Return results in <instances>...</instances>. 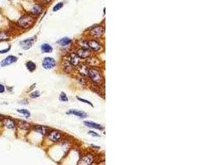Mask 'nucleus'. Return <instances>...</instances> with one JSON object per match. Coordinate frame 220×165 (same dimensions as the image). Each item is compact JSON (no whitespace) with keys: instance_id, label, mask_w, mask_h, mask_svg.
<instances>
[{"instance_id":"nucleus-1","label":"nucleus","mask_w":220,"mask_h":165,"mask_svg":"<svg viewBox=\"0 0 220 165\" xmlns=\"http://www.w3.org/2000/svg\"><path fill=\"white\" fill-rule=\"evenodd\" d=\"M36 18L33 15H32L31 13H25L23 15H21L18 20L16 22V25L19 29L21 30H28L30 28H32L34 26V24L36 23Z\"/></svg>"},{"instance_id":"nucleus-2","label":"nucleus","mask_w":220,"mask_h":165,"mask_svg":"<svg viewBox=\"0 0 220 165\" xmlns=\"http://www.w3.org/2000/svg\"><path fill=\"white\" fill-rule=\"evenodd\" d=\"M87 76L95 85H100L103 82L101 72L96 67H90L87 69Z\"/></svg>"},{"instance_id":"nucleus-3","label":"nucleus","mask_w":220,"mask_h":165,"mask_svg":"<svg viewBox=\"0 0 220 165\" xmlns=\"http://www.w3.org/2000/svg\"><path fill=\"white\" fill-rule=\"evenodd\" d=\"M1 122L6 129L11 130V131L17 129V121L10 117H3Z\"/></svg>"},{"instance_id":"nucleus-4","label":"nucleus","mask_w":220,"mask_h":165,"mask_svg":"<svg viewBox=\"0 0 220 165\" xmlns=\"http://www.w3.org/2000/svg\"><path fill=\"white\" fill-rule=\"evenodd\" d=\"M105 32V28L101 25H97V26H93L90 31H89V35L93 37V38H99Z\"/></svg>"},{"instance_id":"nucleus-5","label":"nucleus","mask_w":220,"mask_h":165,"mask_svg":"<svg viewBox=\"0 0 220 165\" xmlns=\"http://www.w3.org/2000/svg\"><path fill=\"white\" fill-rule=\"evenodd\" d=\"M48 139L52 142H58L62 138V134L55 130H50L46 135Z\"/></svg>"},{"instance_id":"nucleus-6","label":"nucleus","mask_w":220,"mask_h":165,"mask_svg":"<svg viewBox=\"0 0 220 165\" xmlns=\"http://www.w3.org/2000/svg\"><path fill=\"white\" fill-rule=\"evenodd\" d=\"M56 65V61L54 58L46 57L42 61V66L45 69H51Z\"/></svg>"},{"instance_id":"nucleus-7","label":"nucleus","mask_w":220,"mask_h":165,"mask_svg":"<svg viewBox=\"0 0 220 165\" xmlns=\"http://www.w3.org/2000/svg\"><path fill=\"white\" fill-rule=\"evenodd\" d=\"M87 46H88V49L90 51H95V52H97V51H101V44L96 40L91 39L87 40Z\"/></svg>"},{"instance_id":"nucleus-8","label":"nucleus","mask_w":220,"mask_h":165,"mask_svg":"<svg viewBox=\"0 0 220 165\" xmlns=\"http://www.w3.org/2000/svg\"><path fill=\"white\" fill-rule=\"evenodd\" d=\"M35 40H36V37L23 40H21V41L19 42V46H20L24 51H27V50H29L32 46H33Z\"/></svg>"},{"instance_id":"nucleus-9","label":"nucleus","mask_w":220,"mask_h":165,"mask_svg":"<svg viewBox=\"0 0 220 165\" xmlns=\"http://www.w3.org/2000/svg\"><path fill=\"white\" fill-rule=\"evenodd\" d=\"M17 61V57L15 55H8L6 58L3 59L0 63V66L1 67H6V66L11 65L14 64L15 62Z\"/></svg>"},{"instance_id":"nucleus-10","label":"nucleus","mask_w":220,"mask_h":165,"mask_svg":"<svg viewBox=\"0 0 220 165\" xmlns=\"http://www.w3.org/2000/svg\"><path fill=\"white\" fill-rule=\"evenodd\" d=\"M43 11H44V6L38 3L34 4L29 13H31L35 17H37V16H40V14L43 13Z\"/></svg>"},{"instance_id":"nucleus-11","label":"nucleus","mask_w":220,"mask_h":165,"mask_svg":"<svg viewBox=\"0 0 220 165\" xmlns=\"http://www.w3.org/2000/svg\"><path fill=\"white\" fill-rule=\"evenodd\" d=\"M76 54L80 57L81 59H87L91 56V51L87 48H79Z\"/></svg>"},{"instance_id":"nucleus-12","label":"nucleus","mask_w":220,"mask_h":165,"mask_svg":"<svg viewBox=\"0 0 220 165\" xmlns=\"http://www.w3.org/2000/svg\"><path fill=\"white\" fill-rule=\"evenodd\" d=\"M32 130L36 131L37 133H39L42 135H47L48 132L50 131V129L46 127V126H44V125H36L32 126Z\"/></svg>"},{"instance_id":"nucleus-13","label":"nucleus","mask_w":220,"mask_h":165,"mask_svg":"<svg viewBox=\"0 0 220 165\" xmlns=\"http://www.w3.org/2000/svg\"><path fill=\"white\" fill-rule=\"evenodd\" d=\"M17 128L19 130H21V131H27L32 128V125L25 121L18 120V121H17Z\"/></svg>"},{"instance_id":"nucleus-14","label":"nucleus","mask_w":220,"mask_h":165,"mask_svg":"<svg viewBox=\"0 0 220 165\" xmlns=\"http://www.w3.org/2000/svg\"><path fill=\"white\" fill-rule=\"evenodd\" d=\"M68 60H69V61H70V63L73 65V67H74V66H75V67H77L78 65H80L81 63H82V59H81L80 57H79L76 53H73V54H71Z\"/></svg>"},{"instance_id":"nucleus-15","label":"nucleus","mask_w":220,"mask_h":165,"mask_svg":"<svg viewBox=\"0 0 220 165\" xmlns=\"http://www.w3.org/2000/svg\"><path fill=\"white\" fill-rule=\"evenodd\" d=\"M66 114L77 116V117H80V118H86L87 117V114L86 112H82V111H78V110H75V109H72V110L67 112Z\"/></svg>"},{"instance_id":"nucleus-16","label":"nucleus","mask_w":220,"mask_h":165,"mask_svg":"<svg viewBox=\"0 0 220 165\" xmlns=\"http://www.w3.org/2000/svg\"><path fill=\"white\" fill-rule=\"evenodd\" d=\"M62 68H63L64 71L66 73H71L73 69V65L70 63V61H69L68 59H66V60H64V61H63V63H62Z\"/></svg>"},{"instance_id":"nucleus-17","label":"nucleus","mask_w":220,"mask_h":165,"mask_svg":"<svg viewBox=\"0 0 220 165\" xmlns=\"http://www.w3.org/2000/svg\"><path fill=\"white\" fill-rule=\"evenodd\" d=\"M93 156L92 154H87L84 155L82 158H81V160L79 161V164H91L93 162Z\"/></svg>"},{"instance_id":"nucleus-18","label":"nucleus","mask_w":220,"mask_h":165,"mask_svg":"<svg viewBox=\"0 0 220 165\" xmlns=\"http://www.w3.org/2000/svg\"><path fill=\"white\" fill-rule=\"evenodd\" d=\"M11 38V33L7 30H0V41L8 40Z\"/></svg>"},{"instance_id":"nucleus-19","label":"nucleus","mask_w":220,"mask_h":165,"mask_svg":"<svg viewBox=\"0 0 220 165\" xmlns=\"http://www.w3.org/2000/svg\"><path fill=\"white\" fill-rule=\"evenodd\" d=\"M77 67H78V72H79V73H80L79 75H81V76H83V77H86L87 74V69H88V67H87L86 65L82 64V63H81L80 65H78Z\"/></svg>"},{"instance_id":"nucleus-20","label":"nucleus","mask_w":220,"mask_h":165,"mask_svg":"<svg viewBox=\"0 0 220 165\" xmlns=\"http://www.w3.org/2000/svg\"><path fill=\"white\" fill-rule=\"evenodd\" d=\"M57 43H58V45H60V46H67L72 43V40L70 39V38H68V37H67V36H65V37H63V38L57 41Z\"/></svg>"},{"instance_id":"nucleus-21","label":"nucleus","mask_w":220,"mask_h":165,"mask_svg":"<svg viewBox=\"0 0 220 165\" xmlns=\"http://www.w3.org/2000/svg\"><path fill=\"white\" fill-rule=\"evenodd\" d=\"M84 125H87L90 128H94V129H97V130H103V126H101L99 124H97L95 122H93V121H84Z\"/></svg>"},{"instance_id":"nucleus-22","label":"nucleus","mask_w":220,"mask_h":165,"mask_svg":"<svg viewBox=\"0 0 220 165\" xmlns=\"http://www.w3.org/2000/svg\"><path fill=\"white\" fill-rule=\"evenodd\" d=\"M40 50L43 53H51L53 51V47L48 43H44L40 46Z\"/></svg>"},{"instance_id":"nucleus-23","label":"nucleus","mask_w":220,"mask_h":165,"mask_svg":"<svg viewBox=\"0 0 220 165\" xmlns=\"http://www.w3.org/2000/svg\"><path fill=\"white\" fill-rule=\"evenodd\" d=\"M25 65H26L27 69H28V71H30V72H34L36 70V65L34 63L33 61H31V60L26 62Z\"/></svg>"},{"instance_id":"nucleus-24","label":"nucleus","mask_w":220,"mask_h":165,"mask_svg":"<svg viewBox=\"0 0 220 165\" xmlns=\"http://www.w3.org/2000/svg\"><path fill=\"white\" fill-rule=\"evenodd\" d=\"M93 60H94V61H92V59L89 58V59H88V60H87V65H91V66H92V67H97V66L99 65H100V64H99L100 62H99V61L97 60V59H96L95 57H94Z\"/></svg>"},{"instance_id":"nucleus-25","label":"nucleus","mask_w":220,"mask_h":165,"mask_svg":"<svg viewBox=\"0 0 220 165\" xmlns=\"http://www.w3.org/2000/svg\"><path fill=\"white\" fill-rule=\"evenodd\" d=\"M17 112H18V113H20V114H22V115H24L26 117H30V116H31V113L30 112L27 110V109H17Z\"/></svg>"},{"instance_id":"nucleus-26","label":"nucleus","mask_w":220,"mask_h":165,"mask_svg":"<svg viewBox=\"0 0 220 165\" xmlns=\"http://www.w3.org/2000/svg\"><path fill=\"white\" fill-rule=\"evenodd\" d=\"M78 45L79 46V48H87V49H88L87 40H80L78 42Z\"/></svg>"},{"instance_id":"nucleus-27","label":"nucleus","mask_w":220,"mask_h":165,"mask_svg":"<svg viewBox=\"0 0 220 165\" xmlns=\"http://www.w3.org/2000/svg\"><path fill=\"white\" fill-rule=\"evenodd\" d=\"M63 6H64V3H63V2L58 3L53 7V11L54 12H57V11H59L60 9H61V8L63 7Z\"/></svg>"},{"instance_id":"nucleus-28","label":"nucleus","mask_w":220,"mask_h":165,"mask_svg":"<svg viewBox=\"0 0 220 165\" xmlns=\"http://www.w3.org/2000/svg\"><path fill=\"white\" fill-rule=\"evenodd\" d=\"M60 100L61 102H66L68 101V97H67V95L64 93V92H61V94H60Z\"/></svg>"},{"instance_id":"nucleus-29","label":"nucleus","mask_w":220,"mask_h":165,"mask_svg":"<svg viewBox=\"0 0 220 165\" xmlns=\"http://www.w3.org/2000/svg\"><path fill=\"white\" fill-rule=\"evenodd\" d=\"M40 97V92L39 91H35V92H32L30 94V98H37Z\"/></svg>"},{"instance_id":"nucleus-30","label":"nucleus","mask_w":220,"mask_h":165,"mask_svg":"<svg viewBox=\"0 0 220 165\" xmlns=\"http://www.w3.org/2000/svg\"><path fill=\"white\" fill-rule=\"evenodd\" d=\"M39 1V3H40L41 5L45 6V5H48L50 4L53 0H38Z\"/></svg>"},{"instance_id":"nucleus-31","label":"nucleus","mask_w":220,"mask_h":165,"mask_svg":"<svg viewBox=\"0 0 220 165\" xmlns=\"http://www.w3.org/2000/svg\"><path fill=\"white\" fill-rule=\"evenodd\" d=\"M77 99L78 100V101H80V102H84V103H87V104H89V105L91 106H93V103L91 102H89V101H87L86 99H83V98H77Z\"/></svg>"},{"instance_id":"nucleus-32","label":"nucleus","mask_w":220,"mask_h":165,"mask_svg":"<svg viewBox=\"0 0 220 165\" xmlns=\"http://www.w3.org/2000/svg\"><path fill=\"white\" fill-rule=\"evenodd\" d=\"M10 49H11V46H8V47L6 48V49H4L3 51H0V54H5V53L8 52L10 51Z\"/></svg>"},{"instance_id":"nucleus-33","label":"nucleus","mask_w":220,"mask_h":165,"mask_svg":"<svg viewBox=\"0 0 220 165\" xmlns=\"http://www.w3.org/2000/svg\"><path fill=\"white\" fill-rule=\"evenodd\" d=\"M5 90H6L5 86L3 85V84H0V93H3V92H5Z\"/></svg>"},{"instance_id":"nucleus-34","label":"nucleus","mask_w":220,"mask_h":165,"mask_svg":"<svg viewBox=\"0 0 220 165\" xmlns=\"http://www.w3.org/2000/svg\"><path fill=\"white\" fill-rule=\"evenodd\" d=\"M88 133H89L90 135H93V136H95V137H99V136H100L97 133H95V132L93 131H89Z\"/></svg>"},{"instance_id":"nucleus-35","label":"nucleus","mask_w":220,"mask_h":165,"mask_svg":"<svg viewBox=\"0 0 220 165\" xmlns=\"http://www.w3.org/2000/svg\"><path fill=\"white\" fill-rule=\"evenodd\" d=\"M20 104H24V105H26V104H27L28 102H27V100H23V101H21V102H19Z\"/></svg>"},{"instance_id":"nucleus-36","label":"nucleus","mask_w":220,"mask_h":165,"mask_svg":"<svg viewBox=\"0 0 220 165\" xmlns=\"http://www.w3.org/2000/svg\"><path fill=\"white\" fill-rule=\"evenodd\" d=\"M3 117H4V116H3V115H2V114H0V122H1V121H2V120H3Z\"/></svg>"}]
</instances>
